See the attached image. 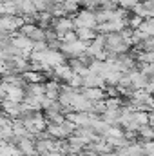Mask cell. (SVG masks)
I'll return each mask as SVG.
<instances>
[{
    "mask_svg": "<svg viewBox=\"0 0 154 156\" xmlns=\"http://www.w3.org/2000/svg\"><path fill=\"white\" fill-rule=\"evenodd\" d=\"M105 38V51L109 55H121V53H129L132 40L123 37V33H109L103 37Z\"/></svg>",
    "mask_w": 154,
    "mask_h": 156,
    "instance_id": "cell-1",
    "label": "cell"
},
{
    "mask_svg": "<svg viewBox=\"0 0 154 156\" xmlns=\"http://www.w3.org/2000/svg\"><path fill=\"white\" fill-rule=\"evenodd\" d=\"M75 22V29L76 27H87V29H96L98 27V20H96V11L94 9H80L76 15L73 16Z\"/></svg>",
    "mask_w": 154,
    "mask_h": 156,
    "instance_id": "cell-2",
    "label": "cell"
},
{
    "mask_svg": "<svg viewBox=\"0 0 154 156\" xmlns=\"http://www.w3.org/2000/svg\"><path fill=\"white\" fill-rule=\"evenodd\" d=\"M87 42H82V40H75L71 44H62L60 45V51L62 55L65 56V60H75V58H82L85 53H87Z\"/></svg>",
    "mask_w": 154,
    "mask_h": 156,
    "instance_id": "cell-3",
    "label": "cell"
},
{
    "mask_svg": "<svg viewBox=\"0 0 154 156\" xmlns=\"http://www.w3.org/2000/svg\"><path fill=\"white\" fill-rule=\"evenodd\" d=\"M24 24H26V20L22 16H16V15H4V16H0V31L5 33V35L18 33Z\"/></svg>",
    "mask_w": 154,
    "mask_h": 156,
    "instance_id": "cell-4",
    "label": "cell"
},
{
    "mask_svg": "<svg viewBox=\"0 0 154 156\" xmlns=\"http://www.w3.org/2000/svg\"><path fill=\"white\" fill-rule=\"evenodd\" d=\"M18 33L24 35V37H27L33 44H37V42H45V29H42L38 24H24Z\"/></svg>",
    "mask_w": 154,
    "mask_h": 156,
    "instance_id": "cell-5",
    "label": "cell"
},
{
    "mask_svg": "<svg viewBox=\"0 0 154 156\" xmlns=\"http://www.w3.org/2000/svg\"><path fill=\"white\" fill-rule=\"evenodd\" d=\"M51 29L58 35V38H62L65 33L75 31V22H73L71 16H60V18H54V20H53Z\"/></svg>",
    "mask_w": 154,
    "mask_h": 156,
    "instance_id": "cell-6",
    "label": "cell"
},
{
    "mask_svg": "<svg viewBox=\"0 0 154 156\" xmlns=\"http://www.w3.org/2000/svg\"><path fill=\"white\" fill-rule=\"evenodd\" d=\"M132 15H138L143 20L154 18V2H147V0H140L136 4V7L132 9Z\"/></svg>",
    "mask_w": 154,
    "mask_h": 156,
    "instance_id": "cell-7",
    "label": "cell"
},
{
    "mask_svg": "<svg viewBox=\"0 0 154 156\" xmlns=\"http://www.w3.org/2000/svg\"><path fill=\"white\" fill-rule=\"evenodd\" d=\"M80 93L89 100V102H103L105 98H107V93H103V89H100V87H82L80 89Z\"/></svg>",
    "mask_w": 154,
    "mask_h": 156,
    "instance_id": "cell-8",
    "label": "cell"
},
{
    "mask_svg": "<svg viewBox=\"0 0 154 156\" xmlns=\"http://www.w3.org/2000/svg\"><path fill=\"white\" fill-rule=\"evenodd\" d=\"M24 98H26V89L24 87H20V85H9L7 83V96H5V100L15 102V104H24Z\"/></svg>",
    "mask_w": 154,
    "mask_h": 156,
    "instance_id": "cell-9",
    "label": "cell"
},
{
    "mask_svg": "<svg viewBox=\"0 0 154 156\" xmlns=\"http://www.w3.org/2000/svg\"><path fill=\"white\" fill-rule=\"evenodd\" d=\"M73 69H71V66L69 64H62V66H58V67H54L53 69V73H51V76H54V80H62L64 83H67L71 78H73Z\"/></svg>",
    "mask_w": 154,
    "mask_h": 156,
    "instance_id": "cell-10",
    "label": "cell"
},
{
    "mask_svg": "<svg viewBox=\"0 0 154 156\" xmlns=\"http://www.w3.org/2000/svg\"><path fill=\"white\" fill-rule=\"evenodd\" d=\"M83 78V87H100V89H103L105 87V82H103V78L100 76V75H96V73H87Z\"/></svg>",
    "mask_w": 154,
    "mask_h": 156,
    "instance_id": "cell-11",
    "label": "cell"
},
{
    "mask_svg": "<svg viewBox=\"0 0 154 156\" xmlns=\"http://www.w3.org/2000/svg\"><path fill=\"white\" fill-rule=\"evenodd\" d=\"M44 85H45V98H49V100H56V102H58L62 83H58L56 80H49V82H45Z\"/></svg>",
    "mask_w": 154,
    "mask_h": 156,
    "instance_id": "cell-12",
    "label": "cell"
},
{
    "mask_svg": "<svg viewBox=\"0 0 154 156\" xmlns=\"http://www.w3.org/2000/svg\"><path fill=\"white\" fill-rule=\"evenodd\" d=\"M75 33H76L78 40H82V42H93V40L98 37V33H96V29H87V27H76L75 29Z\"/></svg>",
    "mask_w": 154,
    "mask_h": 156,
    "instance_id": "cell-13",
    "label": "cell"
},
{
    "mask_svg": "<svg viewBox=\"0 0 154 156\" xmlns=\"http://www.w3.org/2000/svg\"><path fill=\"white\" fill-rule=\"evenodd\" d=\"M136 134L140 136V142H154V127L152 125H143Z\"/></svg>",
    "mask_w": 154,
    "mask_h": 156,
    "instance_id": "cell-14",
    "label": "cell"
},
{
    "mask_svg": "<svg viewBox=\"0 0 154 156\" xmlns=\"http://www.w3.org/2000/svg\"><path fill=\"white\" fill-rule=\"evenodd\" d=\"M145 37H154V18H149V20H143V24L140 26V29Z\"/></svg>",
    "mask_w": 154,
    "mask_h": 156,
    "instance_id": "cell-15",
    "label": "cell"
},
{
    "mask_svg": "<svg viewBox=\"0 0 154 156\" xmlns=\"http://www.w3.org/2000/svg\"><path fill=\"white\" fill-rule=\"evenodd\" d=\"M138 2H140V0H116V4H118V7H120V9H123V11H129V9H134Z\"/></svg>",
    "mask_w": 154,
    "mask_h": 156,
    "instance_id": "cell-16",
    "label": "cell"
},
{
    "mask_svg": "<svg viewBox=\"0 0 154 156\" xmlns=\"http://www.w3.org/2000/svg\"><path fill=\"white\" fill-rule=\"evenodd\" d=\"M51 2H53V4H56V5H60V4H65L67 0H51Z\"/></svg>",
    "mask_w": 154,
    "mask_h": 156,
    "instance_id": "cell-17",
    "label": "cell"
},
{
    "mask_svg": "<svg viewBox=\"0 0 154 156\" xmlns=\"http://www.w3.org/2000/svg\"><path fill=\"white\" fill-rule=\"evenodd\" d=\"M147 2H154V0H147Z\"/></svg>",
    "mask_w": 154,
    "mask_h": 156,
    "instance_id": "cell-18",
    "label": "cell"
},
{
    "mask_svg": "<svg viewBox=\"0 0 154 156\" xmlns=\"http://www.w3.org/2000/svg\"><path fill=\"white\" fill-rule=\"evenodd\" d=\"M138 156H145V154H138Z\"/></svg>",
    "mask_w": 154,
    "mask_h": 156,
    "instance_id": "cell-19",
    "label": "cell"
}]
</instances>
